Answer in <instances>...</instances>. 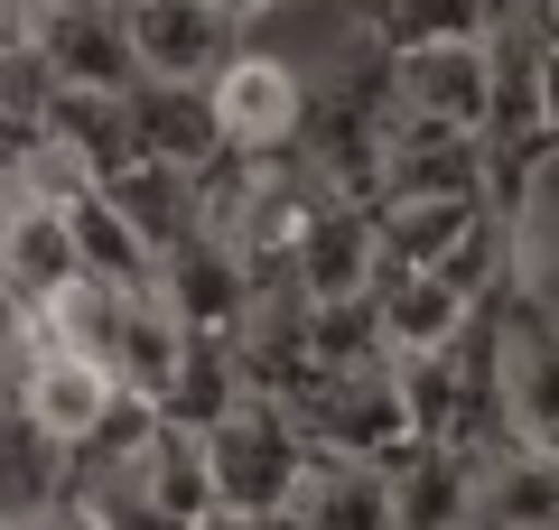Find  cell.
I'll return each mask as SVG.
<instances>
[{
    "mask_svg": "<svg viewBox=\"0 0 559 530\" xmlns=\"http://www.w3.org/2000/svg\"><path fill=\"white\" fill-rule=\"evenodd\" d=\"M205 466H215V503H234V511H252V521L280 530L289 511H299L308 466H318V429H308L280 392L252 382V392L205 429Z\"/></svg>",
    "mask_w": 559,
    "mask_h": 530,
    "instance_id": "6da1fadb",
    "label": "cell"
},
{
    "mask_svg": "<svg viewBox=\"0 0 559 530\" xmlns=\"http://www.w3.org/2000/svg\"><path fill=\"white\" fill-rule=\"evenodd\" d=\"M10 335H20V353H10V410H28L47 437H66V447L84 456L103 429H112V410H121L131 382H121L103 353L47 335V316H10Z\"/></svg>",
    "mask_w": 559,
    "mask_h": 530,
    "instance_id": "7a4b0ae2",
    "label": "cell"
},
{
    "mask_svg": "<svg viewBox=\"0 0 559 530\" xmlns=\"http://www.w3.org/2000/svg\"><path fill=\"white\" fill-rule=\"evenodd\" d=\"M289 279H299L308 308H355V298H382V279H392V261H382V205H364V196L318 205V224H308Z\"/></svg>",
    "mask_w": 559,
    "mask_h": 530,
    "instance_id": "3957f363",
    "label": "cell"
},
{
    "mask_svg": "<svg viewBox=\"0 0 559 530\" xmlns=\"http://www.w3.org/2000/svg\"><path fill=\"white\" fill-rule=\"evenodd\" d=\"M205 94H215V121H224V140H234L242 158H280V149H299L308 121H318V103H308L299 65L252 57V47H242V57L224 65Z\"/></svg>",
    "mask_w": 559,
    "mask_h": 530,
    "instance_id": "277c9868",
    "label": "cell"
},
{
    "mask_svg": "<svg viewBox=\"0 0 559 530\" xmlns=\"http://www.w3.org/2000/svg\"><path fill=\"white\" fill-rule=\"evenodd\" d=\"M28 38H38V57H47L57 84H94V94H140V84H150L121 0H66L47 20H28Z\"/></svg>",
    "mask_w": 559,
    "mask_h": 530,
    "instance_id": "5b68a950",
    "label": "cell"
},
{
    "mask_svg": "<svg viewBox=\"0 0 559 530\" xmlns=\"http://www.w3.org/2000/svg\"><path fill=\"white\" fill-rule=\"evenodd\" d=\"M121 10H131V47H140L150 84H215L242 57L234 47L242 20L215 10V0H121Z\"/></svg>",
    "mask_w": 559,
    "mask_h": 530,
    "instance_id": "8992f818",
    "label": "cell"
},
{
    "mask_svg": "<svg viewBox=\"0 0 559 530\" xmlns=\"http://www.w3.org/2000/svg\"><path fill=\"white\" fill-rule=\"evenodd\" d=\"M392 103H401V112H419V121L485 131V103H495V57H485V38L392 47Z\"/></svg>",
    "mask_w": 559,
    "mask_h": 530,
    "instance_id": "52a82bcc",
    "label": "cell"
},
{
    "mask_svg": "<svg viewBox=\"0 0 559 530\" xmlns=\"http://www.w3.org/2000/svg\"><path fill=\"white\" fill-rule=\"evenodd\" d=\"M485 196V131H457V121H419L392 112V149H382V196Z\"/></svg>",
    "mask_w": 559,
    "mask_h": 530,
    "instance_id": "ba28073f",
    "label": "cell"
},
{
    "mask_svg": "<svg viewBox=\"0 0 559 530\" xmlns=\"http://www.w3.org/2000/svg\"><path fill=\"white\" fill-rule=\"evenodd\" d=\"M0 270H10V308H47L84 279L75 205L57 196H10V233H0Z\"/></svg>",
    "mask_w": 559,
    "mask_h": 530,
    "instance_id": "9c48e42d",
    "label": "cell"
},
{
    "mask_svg": "<svg viewBox=\"0 0 559 530\" xmlns=\"http://www.w3.org/2000/svg\"><path fill=\"white\" fill-rule=\"evenodd\" d=\"M373 308H382V345L392 353H457L466 335H476L485 298L466 289L457 270H392Z\"/></svg>",
    "mask_w": 559,
    "mask_h": 530,
    "instance_id": "30bf717a",
    "label": "cell"
},
{
    "mask_svg": "<svg viewBox=\"0 0 559 530\" xmlns=\"http://www.w3.org/2000/svg\"><path fill=\"white\" fill-rule=\"evenodd\" d=\"M280 530H401L392 466L345 456V447H318V466H308V484H299V511H289Z\"/></svg>",
    "mask_w": 559,
    "mask_h": 530,
    "instance_id": "8fae6325",
    "label": "cell"
},
{
    "mask_svg": "<svg viewBox=\"0 0 559 530\" xmlns=\"http://www.w3.org/2000/svg\"><path fill=\"white\" fill-rule=\"evenodd\" d=\"M476 456L485 447H457V437H429L392 466V511L401 530H476Z\"/></svg>",
    "mask_w": 559,
    "mask_h": 530,
    "instance_id": "7c38bea8",
    "label": "cell"
},
{
    "mask_svg": "<svg viewBox=\"0 0 559 530\" xmlns=\"http://www.w3.org/2000/svg\"><path fill=\"white\" fill-rule=\"evenodd\" d=\"M476 530H559V456L550 447H485L476 456Z\"/></svg>",
    "mask_w": 559,
    "mask_h": 530,
    "instance_id": "4fadbf2b",
    "label": "cell"
},
{
    "mask_svg": "<svg viewBox=\"0 0 559 530\" xmlns=\"http://www.w3.org/2000/svg\"><path fill=\"white\" fill-rule=\"evenodd\" d=\"M485 196H392L382 205V261L392 270H448L485 233Z\"/></svg>",
    "mask_w": 559,
    "mask_h": 530,
    "instance_id": "5bb4252c",
    "label": "cell"
},
{
    "mask_svg": "<svg viewBox=\"0 0 559 530\" xmlns=\"http://www.w3.org/2000/svg\"><path fill=\"white\" fill-rule=\"evenodd\" d=\"M131 112H140V149L168 158V168H187V177H205L224 149H234V140H224V121H215V94H205V84H140Z\"/></svg>",
    "mask_w": 559,
    "mask_h": 530,
    "instance_id": "9a60e30c",
    "label": "cell"
},
{
    "mask_svg": "<svg viewBox=\"0 0 559 530\" xmlns=\"http://www.w3.org/2000/svg\"><path fill=\"white\" fill-rule=\"evenodd\" d=\"M47 131L66 140V149L84 158V168L112 186L121 168H140V112H131V94H94V84H57V103H47Z\"/></svg>",
    "mask_w": 559,
    "mask_h": 530,
    "instance_id": "2e32d148",
    "label": "cell"
},
{
    "mask_svg": "<svg viewBox=\"0 0 559 530\" xmlns=\"http://www.w3.org/2000/svg\"><path fill=\"white\" fill-rule=\"evenodd\" d=\"M513 0H382L373 38L382 47H448V38H495Z\"/></svg>",
    "mask_w": 559,
    "mask_h": 530,
    "instance_id": "e0dca14e",
    "label": "cell"
},
{
    "mask_svg": "<svg viewBox=\"0 0 559 530\" xmlns=\"http://www.w3.org/2000/svg\"><path fill=\"white\" fill-rule=\"evenodd\" d=\"M197 530H271V521H252V511H234V503H215V511H205Z\"/></svg>",
    "mask_w": 559,
    "mask_h": 530,
    "instance_id": "ac0fdd59",
    "label": "cell"
},
{
    "mask_svg": "<svg viewBox=\"0 0 559 530\" xmlns=\"http://www.w3.org/2000/svg\"><path fill=\"white\" fill-rule=\"evenodd\" d=\"M10 10H20V20H47V10H66V0H10Z\"/></svg>",
    "mask_w": 559,
    "mask_h": 530,
    "instance_id": "d6986e66",
    "label": "cell"
}]
</instances>
